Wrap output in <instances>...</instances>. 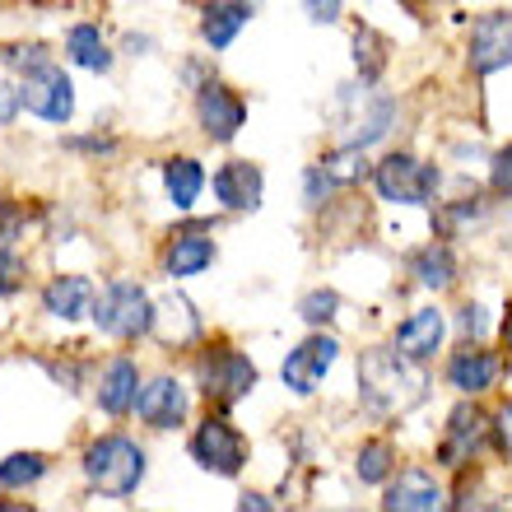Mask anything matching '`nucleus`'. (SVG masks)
<instances>
[{
    "label": "nucleus",
    "instance_id": "nucleus-37",
    "mask_svg": "<svg viewBox=\"0 0 512 512\" xmlns=\"http://www.w3.org/2000/svg\"><path fill=\"white\" fill-rule=\"evenodd\" d=\"M19 108H24V89L14 80H0V126H10Z\"/></svg>",
    "mask_w": 512,
    "mask_h": 512
},
{
    "label": "nucleus",
    "instance_id": "nucleus-12",
    "mask_svg": "<svg viewBox=\"0 0 512 512\" xmlns=\"http://www.w3.org/2000/svg\"><path fill=\"white\" fill-rule=\"evenodd\" d=\"M261 191H266V177L247 159H233L215 173V201L224 210H233V215H252L256 205H261Z\"/></svg>",
    "mask_w": 512,
    "mask_h": 512
},
{
    "label": "nucleus",
    "instance_id": "nucleus-25",
    "mask_svg": "<svg viewBox=\"0 0 512 512\" xmlns=\"http://www.w3.org/2000/svg\"><path fill=\"white\" fill-rule=\"evenodd\" d=\"M322 173L336 182V187H359L368 177V159H364V145H340L331 154H322Z\"/></svg>",
    "mask_w": 512,
    "mask_h": 512
},
{
    "label": "nucleus",
    "instance_id": "nucleus-21",
    "mask_svg": "<svg viewBox=\"0 0 512 512\" xmlns=\"http://www.w3.org/2000/svg\"><path fill=\"white\" fill-rule=\"evenodd\" d=\"M252 19V5L247 0H210L201 14V38L215 47V52H224L238 33H243V24Z\"/></svg>",
    "mask_w": 512,
    "mask_h": 512
},
{
    "label": "nucleus",
    "instance_id": "nucleus-16",
    "mask_svg": "<svg viewBox=\"0 0 512 512\" xmlns=\"http://www.w3.org/2000/svg\"><path fill=\"white\" fill-rule=\"evenodd\" d=\"M443 331H447L443 312H438V308H419V312H410V317L396 326V350L424 364L429 354L443 350Z\"/></svg>",
    "mask_w": 512,
    "mask_h": 512
},
{
    "label": "nucleus",
    "instance_id": "nucleus-19",
    "mask_svg": "<svg viewBox=\"0 0 512 512\" xmlns=\"http://www.w3.org/2000/svg\"><path fill=\"white\" fill-rule=\"evenodd\" d=\"M438 503H443V489H438V480L429 471L396 475L387 485V494H382V508L387 512H433Z\"/></svg>",
    "mask_w": 512,
    "mask_h": 512
},
{
    "label": "nucleus",
    "instance_id": "nucleus-27",
    "mask_svg": "<svg viewBox=\"0 0 512 512\" xmlns=\"http://www.w3.org/2000/svg\"><path fill=\"white\" fill-rule=\"evenodd\" d=\"M354 471L364 485H387L391 471H396V447L387 438H373V443L359 447V457H354Z\"/></svg>",
    "mask_w": 512,
    "mask_h": 512
},
{
    "label": "nucleus",
    "instance_id": "nucleus-26",
    "mask_svg": "<svg viewBox=\"0 0 512 512\" xmlns=\"http://www.w3.org/2000/svg\"><path fill=\"white\" fill-rule=\"evenodd\" d=\"M354 66H359L364 84H373L387 70V38L378 28H354Z\"/></svg>",
    "mask_w": 512,
    "mask_h": 512
},
{
    "label": "nucleus",
    "instance_id": "nucleus-10",
    "mask_svg": "<svg viewBox=\"0 0 512 512\" xmlns=\"http://www.w3.org/2000/svg\"><path fill=\"white\" fill-rule=\"evenodd\" d=\"M19 89H24V108L33 112V117L56 122V126L70 122V112H75V89H70V80L61 75V66H47V70H38V75H24Z\"/></svg>",
    "mask_w": 512,
    "mask_h": 512
},
{
    "label": "nucleus",
    "instance_id": "nucleus-38",
    "mask_svg": "<svg viewBox=\"0 0 512 512\" xmlns=\"http://www.w3.org/2000/svg\"><path fill=\"white\" fill-rule=\"evenodd\" d=\"M457 326L466 340H480L485 336V308H475V303H466V308L457 312Z\"/></svg>",
    "mask_w": 512,
    "mask_h": 512
},
{
    "label": "nucleus",
    "instance_id": "nucleus-42",
    "mask_svg": "<svg viewBox=\"0 0 512 512\" xmlns=\"http://www.w3.org/2000/svg\"><path fill=\"white\" fill-rule=\"evenodd\" d=\"M499 336H503V350L512 354V303H508V312H503V326H499Z\"/></svg>",
    "mask_w": 512,
    "mask_h": 512
},
{
    "label": "nucleus",
    "instance_id": "nucleus-7",
    "mask_svg": "<svg viewBox=\"0 0 512 512\" xmlns=\"http://www.w3.org/2000/svg\"><path fill=\"white\" fill-rule=\"evenodd\" d=\"M336 354H340V345L331 336H308L298 350H289V359L280 364V378H284V387L294 391V396H312V391L322 387V378L331 373V364H336Z\"/></svg>",
    "mask_w": 512,
    "mask_h": 512
},
{
    "label": "nucleus",
    "instance_id": "nucleus-39",
    "mask_svg": "<svg viewBox=\"0 0 512 512\" xmlns=\"http://www.w3.org/2000/svg\"><path fill=\"white\" fill-rule=\"evenodd\" d=\"M303 10H308L312 24H336V19H340V0H303Z\"/></svg>",
    "mask_w": 512,
    "mask_h": 512
},
{
    "label": "nucleus",
    "instance_id": "nucleus-2",
    "mask_svg": "<svg viewBox=\"0 0 512 512\" xmlns=\"http://www.w3.org/2000/svg\"><path fill=\"white\" fill-rule=\"evenodd\" d=\"M84 475L98 494L108 499H131L140 480H145V452L126 438V433H108L98 443L84 447Z\"/></svg>",
    "mask_w": 512,
    "mask_h": 512
},
{
    "label": "nucleus",
    "instance_id": "nucleus-23",
    "mask_svg": "<svg viewBox=\"0 0 512 512\" xmlns=\"http://www.w3.org/2000/svg\"><path fill=\"white\" fill-rule=\"evenodd\" d=\"M410 275H415L424 289H452L457 284V256H452V247L447 243H429V247H419L415 256H410Z\"/></svg>",
    "mask_w": 512,
    "mask_h": 512
},
{
    "label": "nucleus",
    "instance_id": "nucleus-15",
    "mask_svg": "<svg viewBox=\"0 0 512 512\" xmlns=\"http://www.w3.org/2000/svg\"><path fill=\"white\" fill-rule=\"evenodd\" d=\"M494 378H499V359L489 350H480L475 340L447 359V387H457L461 396H480V391L494 387Z\"/></svg>",
    "mask_w": 512,
    "mask_h": 512
},
{
    "label": "nucleus",
    "instance_id": "nucleus-30",
    "mask_svg": "<svg viewBox=\"0 0 512 512\" xmlns=\"http://www.w3.org/2000/svg\"><path fill=\"white\" fill-rule=\"evenodd\" d=\"M0 61H5V66H14L19 75H38V70L56 66L52 52H47V47H38V42H33V47H0Z\"/></svg>",
    "mask_w": 512,
    "mask_h": 512
},
{
    "label": "nucleus",
    "instance_id": "nucleus-33",
    "mask_svg": "<svg viewBox=\"0 0 512 512\" xmlns=\"http://www.w3.org/2000/svg\"><path fill=\"white\" fill-rule=\"evenodd\" d=\"M336 191V182L322 173V163H312L308 173H303V196H308V205L317 210V205H326V196Z\"/></svg>",
    "mask_w": 512,
    "mask_h": 512
},
{
    "label": "nucleus",
    "instance_id": "nucleus-20",
    "mask_svg": "<svg viewBox=\"0 0 512 512\" xmlns=\"http://www.w3.org/2000/svg\"><path fill=\"white\" fill-rule=\"evenodd\" d=\"M42 312H52L61 322H75L84 312H94V284L84 280V275H56L42 289Z\"/></svg>",
    "mask_w": 512,
    "mask_h": 512
},
{
    "label": "nucleus",
    "instance_id": "nucleus-13",
    "mask_svg": "<svg viewBox=\"0 0 512 512\" xmlns=\"http://www.w3.org/2000/svg\"><path fill=\"white\" fill-rule=\"evenodd\" d=\"M149 336L159 340L163 350H182L191 340H201V312L191 308V298L182 294H168L154 303V326H149Z\"/></svg>",
    "mask_w": 512,
    "mask_h": 512
},
{
    "label": "nucleus",
    "instance_id": "nucleus-11",
    "mask_svg": "<svg viewBox=\"0 0 512 512\" xmlns=\"http://www.w3.org/2000/svg\"><path fill=\"white\" fill-rule=\"evenodd\" d=\"M489 438V419L475 410V405H457L452 415H447V433H443V443H438V461L443 466H466V461L485 447Z\"/></svg>",
    "mask_w": 512,
    "mask_h": 512
},
{
    "label": "nucleus",
    "instance_id": "nucleus-9",
    "mask_svg": "<svg viewBox=\"0 0 512 512\" xmlns=\"http://www.w3.org/2000/svg\"><path fill=\"white\" fill-rule=\"evenodd\" d=\"M512 66V10H489L471 24V70L494 75Z\"/></svg>",
    "mask_w": 512,
    "mask_h": 512
},
{
    "label": "nucleus",
    "instance_id": "nucleus-31",
    "mask_svg": "<svg viewBox=\"0 0 512 512\" xmlns=\"http://www.w3.org/2000/svg\"><path fill=\"white\" fill-rule=\"evenodd\" d=\"M480 215V205L475 201H457V205H443L438 215H433V224H438V238H457V229L466 224V219Z\"/></svg>",
    "mask_w": 512,
    "mask_h": 512
},
{
    "label": "nucleus",
    "instance_id": "nucleus-1",
    "mask_svg": "<svg viewBox=\"0 0 512 512\" xmlns=\"http://www.w3.org/2000/svg\"><path fill=\"white\" fill-rule=\"evenodd\" d=\"M354 382H359V401L382 419L405 415L429 396V378H424L419 359L401 354L396 345H373V350L359 354V378Z\"/></svg>",
    "mask_w": 512,
    "mask_h": 512
},
{
    "label": "nucleus",
    "instance_id": "nucleus-41",
    "mask_svg": "<svg viewBox=\"0 0 512 512\" xmlns=\"http://www.w3.org/2000/svg\"><path fill=\"white\" fill-rule=\"evenodd\" d=\"M238 508H252V512H270V508H275V503H270V499H261V494H243V499H238Z\"/></svg>",
    "mask_w": 512,
    "mask_h": 512
},
{
    "label": "nucleus",
    "instance_id": "nucleus-36",
    "mask_svg": "<svg viewBox=\"0 0 512 512\" xmlns=\"http://www.w3.org/2000/svg\"><path fill=\"white\" fill-rule=\"evenodd\" d=\"M489 182H494L499 196H512V145H503L499 154H494V163H489Z\"/></svg>",
    "mask_w": 512,
    "mask_h": 512
},
{
    "label": "nucleus",
    "instance_id": "nucleus-8",
    "mask_svg": "<svg viewBox=\"0 0 512 512\" xmlns=\"http://www.w3.org/2000/svg\"><path fill=\"white\" fill-rule=\"evenodd\" d=\"M196 117H201V131L210 135L215 145H229L247 122V103L233 94L229 84L205 80L201 89H196Z\"/></svg>",
    "mask_w": 512,
    "mask_h": 512
},
{
    "label": "nucleus",
    "instance_id": "nucleus-6",
    "mask_svg": "<svg viewBox=\"0 0 512 512\" xmlns=\"http://www.w3.org/2000/svg\"><path fill=\"white\" fill-rule=\"evenodd\" d=\"M191 461L201 471L233 480L247 461V438L224 415H205V424H196V433H191Z\"/></svg>",
    "mask_w": 512,
    "mask_h": 512
},
{
    "label": "nucleus",
    "instance_id": "nucleus-24",
    "mask_svg": "<svg viewBox=\"0 0 512 512\" xmlns=\"http://www.w3.org/2000/svg\"><path fill=\"white\" fill-rule=\"evenodd\" d=\"M66 52L75 66L84 70H94V75H108L112 70V52H108V42H103V33H98V24H75L66 33Z\"/></svg>",
    "mask_w": 512,
    "mask_h": 512
},
{
    "label": "nucleus",
    "instance_id": "nucleus-40",
    "mask_svg": "<svg viewBox=\"0 0 512 512\" xmlns=\"http://www.w3.org/2000/svg\"><path fill=\"white\" fill-rule=\"evenodd\" d=\"M70 149H89V154H112V140H98V135H89V140H70Z\"/></svg>",
    "mask_w": 512,
    "mask_h": 512
},
{
    "label": "nucleus",
    "instance_id": "nucleus-35",
    "mask_svg": "<svg viewBox=\"0 0 512 512\" xmlns=\"http://www.w3.org/2000/svg\"><path fill=\"white\" fill-rule=\"evenodd\" d=\"M489 438H494V447L512 461V401L499 405V415H494V424H489Z\"/></svg>",
    "mask_w": 512,
    "mask_h": 512
},
{
    "label": "nucleus",
    "instance_id": "nucleus-29",
    "mask_svg": "<svg viewBox=\"0 0 512 512\" xmlns=\"http://www.w3.org/2000/svg\"><path fill=\"white\" fill-rule=\"evenodd\" d=\"M336 312H340V298L331 294V289H312V294H303V303H298V317L308 326L336 322Z\"/></svg>",
    "mask_w": 512,
    "mask_h": 512
},
{
    "label": "nucleus",
    "instance_id": "nucleus-22",
    "mask_svg": "<svg viewBox=\"0 0 512 512\" xmlns=\"http://www.w3.org/2000/svg\"><path fill=\"white\" fill-rule=\"evenodd\" d=\"M163 191H168V201L177 210H191L205 191V168L196 159H187V154H177V159L163 163Z\"/></svg>",
    "mask_w": 512,
    "mask_h": 512
},
{
    "label": "nucleus",
    "instance_id": "nucleus-5",
    "mask_svg": "<svg viewBox=\"0 0 512 512\" xmlns=\"http://www.w3.org/2000/svg\"><path fill=\"white\" fill-rule=\"evenodd\" d=\"M438 182H443V173H438L433 163L415 159V154H387V159L373 168V187H378V196L391 205H429Z\"/></svg>",
    "mask_w": 512,
    "mask_h": 512
},
{
    "label": "nucleus",
    "instance_id": "nucleus-4",
    "mask_svg": "<svg viewBox=\"0 0 512 512\" xmlns=\"http://www.w3.org/2000/svg\"><path fill=\"white\" fill-rule=\"evenodd\" d=\"M196 382H201V396L215 410H233L238 401H247L256 387V364L247 359L243 350L233 345H215L210 354H201L196 364Z\"/></svg>",
    "mask_w": 512,
    "mask_h": 512
},
{
    "label": "nucleus",
    "instance_id": "nucleus-28",
    "mask_svg": "<svg viewBox=\"0 0 512 512\" xmlns=\"http://www.w3.org/2000/svg\"><path fill=\"white\" fill-rule=\"evenodd\" d=\"M42 475H47V457H38V452H14V457L0 461V485L5 489H28L38 485Z\"/></svg>",
    "mask_w": 512,
    "mask_h": 512
},
{
    "label": "nucleus",
    "instance_id": "nucleus-3",
    "mask_svg": "<svg viewBox=\"0 0 512 512\" xmlns=\"http://www.w3.org/2000/svg\"><path fill=\"white\" fill-rule=\"evenodd\" d=\"M94 322L103 336L112 340H140L154 326V298L145 294V284L135 280H112L103 294L94 298Z\"/></svg>",
    "mask_w": 512,
    "mask_h": 512
},
{
    "label": "nucleus",
    "instance_id": "nucleus-34",
    "mask_svg": "<svg viewBox=\"0 0 512 512\" xmlns=\"http://www.w3.org/2000/svg\"><path fill=\"white\" fill-rule=\"evenodd\" d=\"M28 215H24V205L19 201H0V243H14L19 233H24Z\"/></svg>",
    "mask_w": 512,
    "mask_h": 512
},
{
    "label": "nucleus",
    "instance_id": "nucleus-18",
    "mask_svg": "<svg viewBox=\"0 0 512 512\" xmlns=\"http://www.w3.org/2000/svg\"><path fill=\"white\" fill-rule=\"evenodd\" d=\"M135 401H140V368L122 354V359H112V364L103 368V378H98V405H103L112 419H122L135 410Z\"/></svg>",
    "mask_w": 512,
    "mask_h": 512
},
{
    "label": "nucleus",
    "instance_id": "nucleus-17",
    "mask_svg": "<svg viewBox=\"0 0 512 512\" xmlns=\"http://www.w3.org/2000/svg\"><path fill=\"white\" fill-rule=\"evenodd\" d=\"M215 261V243H210V229H177L168 252H163V270L173 280H187V275H201L205 266Z\"/></svg>",
    "mask_w": 512,
    "mask_h": 512
},
{
    "label": "nucleus",
    "instance_id": "nucleus-32",
    "mask_svg": "<svg viewBox=\"0 0 512 512\" xmlns=\"http://www.w3.org/2000/svg\"><path fill=\"white\" fill-rule=\"evenodd\" d=\"M24 261H19V256L10 252V247L0 243V298H10V294H19V289H24Z\"/></svg>",
    "mask_w": 512,
    "mask_h": 512
},
{
    "label": "nucleus",
    "instance_id": "nucleus-14",
    "mask_svg": "<svg viewBox=\"0 0 512 512\" xmlns=\"http://www.w3.org/2000/svg\"><path fill=\"white\" fill-rule=\"evenodd\" d=\"M135 415L145 419L149 429H177L187 419V387L177 378H154L140 387V401H135Z\"/></svg>",
    "mask_w": 512,
    "mask_h": 512
}]
</instances>
